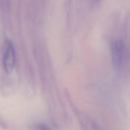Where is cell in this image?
I'll return each instance as SVG.
<instances>
[{
	"label": "cell",
	"mask_w": 130,
	"mask_h": 130,
	"mask_svg": "<svg viewBox=\"0 0 130 130\" xmlns=\"http://www.w3.org/2000/svg\"><path fill=\"white\" fill-rule=\"evenodd\" d=\"M15 66V50L10 41H6L3 54V67L7 73H10Z\"/></svg>",
	"instance_id": "7a4b0ae2"
},
{
	"label": "cell",
	"mask_w": 130,
	"mask_h": 130,
	"mask_svg": "<svg viewBox=\"0 0 130 130\" xmlns=\"http://www.w3.org/2000/svg\"><path fill=\"white\" fill-rule=\"evenodd\" d=\"M31 130H53L50 126L44 123H36L31 125Z\"/></svg>",
	"instance_id": "277c9868"
},
{
	"label": "cell",
	"mask_w": 130,
	"mask_h": 130,
	"mask_svg": "<svg viewBox=\"0 0 130 130\" xmlns=\"http://www.w3.org/2000/svg\"><path fill=\"white\" fill-rule=\"evenodd\" d=\"M79 121H80L82 130H102L101 127L99 126V124L87 115L81 114Z\"/></svg>",
	"instance_id": "3957f363"
},
{
	"label": "cell",
	"mask_w": 130,
	"mask_h": 130,
	"mask_svg": "<svg viewBox=\"0 0 130 130\" xmlns=\"http://www.w3.org/2000/svg\"><path fill=\"white\" fill-rule=\"evenodd\" d=\"M124 54H125L124 42L120 39L114 40L111 45V57H112L113 66L116 69L121 68L123 64V60H124Z\"/></svg>",
	"instance_id": "6da1fadb"
}]
</instances>
